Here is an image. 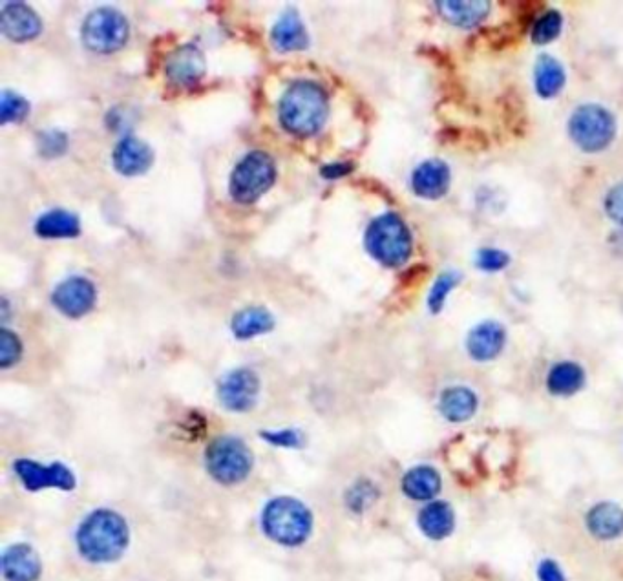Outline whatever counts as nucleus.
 I'll list each match as a JSON object with an SVG mask.
<instances>
[{"instance_id":"1","label":"nucleus","mask_w":623,"mask_h":581,"mask_svg":"<svg viewBox=\"0 0 623 581\" xmlns=\"http://www.w3.org/2000/svg\"><path fill=\"white\" fill-rule=\"evenodd\" d=\"M329 114L326 90L315 81H295L287 86L278 105L282 127L298 138L315 136L324 127Z\"/></svg>"},{"instance_id":"2","label":"nucleus","mask_w":623,"mask_h":581,"mask_svg":"<svg viewBox=\"0 0 623 581\" xmlns=\"http://www.w3.org/2000/svg\"><path fill=\"white\" fill-rule=\"evenodd\" d=\"M127 521L114 510L99 508L77 530V549L90 563H112L127 550Z\"/></svg>"},{"instance_id":"3","label":"nucleus","mask_w":623,"mask_h":581,"mask_svg":"<svg viewBox=\"0 0 623 581\" xmlns=\"http://www.w3.org/2000/svg\"><path fill=\"white\" fill-rule=\"evenodd\" d=\"M265 536L284 547H300L313 530L309 508L295 497H275L262 512Z\"/></svg>"},{"instance_id":"4","label":"nucleus","mask_w":623,"mask_h":581,"mask_svg":"<svg viewBox=\"0 0 623 581\" xmlns=\"http://www.w3.org/2000/svg\"><path fill=\"white\" fill-rule=\"evenodd\" d=\"M364 245L371 258L384 267H401L412 256L413 238L399 214L386 212L368 225Z\"/></svg>"},{"instance_id":"5","label":"nucleus","mask_w":623,"mask_h":581,"mask_svg":"<svg viewBox=\"0 0 623 581\" xmlns=\"http://www.w3.org/2000/svg\"><path fill=\"white\" fill-rule=\"evenodd\" d=\"M205 465L212 479L218 481L220 485H238L251 474L253 452L242 439L227 435L214 439L209 444L205 454Z\"/></svg>"},{"instance_id":"6","label":"nucleus","mask_w":623,"mask_h":581,"mask_svg":"<svg viewBox=\"0 0 623 581\" xmlns=\"http://www.w3.org/2000/svg\"><path fill=\"white\" fill-rule=\"evenodd\" d=\"M275 180L276 165L273 158L262 150H254L234 167L229 192L236 203L249 205L260 200L273 187Z\"/></svg>"},{"instance_id":"7","label":"nucleus","mask_w":623,"mask_h":581,"mask_svg":"<svg viewBox=\"0 0 623 581\" xmlns=\"http://www.w3.org/2000/svg\"><path fill=\"white\" fill-rule=\"evenodd\" d=\"M569 134L578 147L587 154L602 152L616 136V119L600 105H581L569 119Z\"/></svg>"},{"instance_id":"8","label":"nucleus","mask_w":623,"mask_h":581,"mask_svg":"<svg viewBox=\"0 0 623 581\" xmlns=\"http://www.w3.org/2000/svg\"><path fill=\"white\" fill-rule=\"evenodd\" d=\"M128 33L130 26L121 11L99 8L92 11L83 22L81 39L86 50L99 55H110L127 44Z\"/></svg>"},{"instance_id":"9","label":"nucleus","mask_w":623,"mask_h":581,"mask_svg":"<svg viewBox=\"0 0 623 581\" xmlns=\"http://www.w3.org/2000/svg\"><path fill=\"white\" fill-rule=\"evenodd\" d=\"M583 530L596 543H618L623 538V507L613 499H598L583 512Z\"/></svg>"},{"instance_id":"10","label":"nucleus","mask_w":623,"mask_h":581,"mask_svg":"<svg viewBox=\"0 0 623 581\" xmlns=\"http://www.w3.org/2000/svg\"><path fill=\"white\" fill-rule=\"evenodd\" d=\"M260 381L253 370L229 371L218 384V399L229 412H249L258 401Z\"/></svg>"},{"instance_id":"11","label":"nucleus","mask_w":623,"mask_h":581,"mask_svg":"<svg viewBox=\"0 0 623 581\" xmlns=\"http://www.w3.org/2000/svg\"><path fill=\"white\" fill-rule=\"evenodd\" d=\"M13 468L24 488L32 492L43 490V488H59V490H74L75 488V476L72 470L63 463L41 465L30 459H19Z\"/></svg>"},{"instance_id":"12","label":"nucleus","mask_w":623,"mask_h":581,"mask_svg":"<svg viewBox=\"0 0 623 581\" xmlns=\"http://www.w3.org/2000/svg\"><path fill=\"white\" fill-rule=\"evenodd\" d=\"M96 286L83 276H70L53 291V306L68 318L88 315L96 306Z\"/></svg>"},{"instance_id":"13","label":"nucleus","mask_w":623,"mask_h":581,"mask_svg":"<svg viewBox=\"0 0 623 581\" xmlns=\"http://www.w3.org/2000/svg\"><path fill=\"white\" fill-rule=\"evenodd\" d=\"M205 57L196 44H183L170 53L165 74L170 85L189 88L198 85L205 75Z\"/></svg>"},{"instance_id":"14","label":"nucleus","mask_w":623,"mask_h":581,"mask_svg":"<svg viewBox=\"0 0 623 581\" xmlns=\"http://www.w3.org/2000/svg\"><path fill=\"white\" fill-rule=\"evenodd\" d=\"M0 30L15 43L33 41L43 32V21L24 2H6L0 11Z\"/></svg>"},{"instance_id":"15","label":"nucleus","mask_w":623,"mask_h":581,"mask_svg":"<svg viewBox=\"0 0 623 581\" xmlns=\"http://www.w3.org/2000/svg\"><path fill=\"white\" fill-rule=\"evenodd\" d=\"M507 344V329L496 320H485L470 329L466 337V351L476 362L496 360Z\"/></svg>"},{"instance_id":"16","label":"nucleus","mask_w":623,"mask_h":581,"mask_svg":"<svg viewBox=\"0 0 623 581\" xmlns=\"http://www.w3.org/2000/svg\"><path fill=\"white\" fill-rule=\"evenodd\" d=\"M417 527L424 538L430 539L433 543H441L454 534L457 527V512L448 501L435 499L419 510Z\"/></svg>"},{"instance_id":"17","label":"nucleus","mask_w":623,"mask_h":581,"mask_svg":"<svg viewBox=\"0 0 623 581\" xmlns=\"http://www.w3.org/2000/svg\"><path fill=\"white\" fill-rule=\"evenodd\" d=\"M450 167L441 159L423 161L412 174V191L423 200H441L450 189Z\"/></svg>"},{"instance_id":"18","label":"nucleus","mask_w":623,"mask_h":581,"mask_svg":"<svg viewBox=\"0 0 623 581\" xmlns=\"http://www.w3.org/2000/svg\"><path fill=\"white\" fill-rule=\"evenodd\" d=\"M114 169L123 176H141L154 163V152L143 139L136 136H125L117 143L112 154Z\"/></svg>"},{"instance_id":"19","label":"nucleus","mask_w":623,"mask_h":581,"mask_svg":"<svg viewBox=\"0 0 623 581\" xmlns=\"http://www.w3.org/2000/svg\"><path fill=\"white\" fill-rule=\"evenodd\" d=\"M437 410L446 423L465 424L476 417L479 397L476 391L468 386H450L441 391Z\"/></svg>"},{"instance_id":"20","label":"nucleus","mask_w":623,"mask_h":581,"mask_svg":"<svg viewBox=\"0 0 623 581\" xmlns=\"http://www.w3.org/2000/svg\"><path fill=\"white\" fill-rule=\"evenodd\" d=\"M402 494L415 503H430L443 490L441 472L430 465L412 466L401 479Z\"/></svg>"},{"instance_id":"21","label":"nucleus","mask_w":623,"mask_h":581,"mask_svg":"<svg viewBox=\"0 0 623 581\" xmlns=\"http://www.w3.org/2000/svg\"><path fill=\"white\" fill-rule=\"evenodd\" d=\"M41 571L43 565L37 552L26 543L11 545L2 554V574L8 581H37Z\"/></svg>"},{"instance_id":"22","label":"nucleus","mask_w":623,"mask_h":581,"mask_svg":"<svg viewBox=\"0 0 623 581\" xmlns=\"http://www.w3.org/2000/svg\"><path fill=\"white\" fill-rule=\"evenodd\" d=\"M443 21L455 28H476L490 15L492 4L486 0H446L435 2Z\"/></svg>"},{"instance_id":"23","label":"nucleus","mask_w":623,"mask_h":581,"mask_svg":"<svg viewBox=\"0 0 623 581\" xmlns=\"http://www.w3.org/2000/svg\"><path fill=\"white\" fill-rule=\"evenodd\" d=\"M585 382H587V373L581 364L572 362V360H560L547 373L545 388L552 397L569 399L583 390Z\"/></svg>"},{"instance_id":"24","label":"nucleus","mask_w":623,"mask_h":581,"mask_svg":"<svg viewBox=\"0 0 623 581\" xmlns=\"http://www.w3.org/2000/svg\"><path fill=\"white\" fill-rule=\"evenodd\" d=\"M271 43L278 52H302L309 46L306 26L298 11L287 10L271 30Z\"/></svg>"},{"instance_id":"25","label":"nucleus","mask_w":623,"mask_h":581,"mask_svg":"<svg viewBox=\"0 0 623 581\" xmlns=\"http://www.w3.org/2000/svg\"><path fill=\"white\" fill-rule=\"evenodd\" d=\"M567 81L563 64L549 53H541L534 64V85L539 97L552 99L558 96Z\"/></svg>"},{"instance_id":"26","label":"nucleus","mask_w":623,"mask_h":581,"mask_svg":"<svg viewBox=\"0 0 623 581\" xmlns=\"http://www.w3.org/2000/svg\"><path fill=\"white\" fill-rule=\"evenodd\" d=\"M273 328H275L273 315L264 307L258 306L245 307L242 311H238L231 322L234 337L240 340L254 339L258 335L269 333Z\"/></svg>"},{"instance_id":"27","label":"nucleus","mask_w":623,"mask_h":581,"mask_svg":"<svg viewBox=\"0 0 623 581\" xmlns=\"http://www.w3.org/2000/svg\"><path fill=\"white\" fill-rule=\"evenodd\" d=\"M35 233L46 240L75 238L81 233V222L72 212L55 209V211L44 212L43 216L37 220Z\"/></svg>"},{"instance_id":"28","label":"nucleus","mask_w":623,"mask_h":581,"mask_svg":"<svg viewBox=\"0 0 623 581\" xmlns=\"http://www.w3.org/2000/svg\"><path fill=\"white\" fill-rule=\"evenodd\" d=\"M561 30H563V17L560 11H545L532 26V43L538 46L552 43L560 37Z\"/></svg>"},{"instance_id":"29","label":"nucleus","mask_w":623,"mask_h":581,"mask_svg":"<svg viewBox=\"0 0 623 581\" xmlns=\"http://www.w3.org/2000/svg\"><path fill=\"white\" fill-rule=\"evenodd\" d=\"M461 280H463V276L459 275L457 271H446L443 275L437 276V280L433 282L432 291L428 295V309L432 311L433 315L443 311L446 298L454 291L457 284H461Z\"/></svg>"},{"instance_id":"30","label":"nucleus","mask_w":623,"mask_h":581,"mask_svg":"<svg viewBox=\"0 0 623 581\" xmlns=\"http://www.w3.org/2000/svg\"><path fill=\"white\" fill-rule=\"evenodd\" d=\"M30 114V103L15 92H2L0 97V123H21Z\"/></svg>"},{"instance_id":"31","label":"nucleus","mask_w":623,"mask_h":581,"mask_svg":"<svg viewBox=\"0 0 623 581\" xmlns=\"http://www.w3.org/2000/svg\"><path fill=\"white\" fill-rule=\"evenodd\" d=\"M21 355L22 344L19 337L11 333L10 329H2L0 331V366L8 370L13 364L19 362Z\"/></svg>"},{"instance_id":"32","label":"nucleus","mask_w":623,"mask_h":581,"mask_svg":"<svg viewBox=\"0 0 623 581\" xmlns=\"http://www.w3.org/2000/svg\"><path fill=\"white\" fill-rule=\"evenodd\" d=\"M510 264V254L501 249H481L476 254V265L485 273H499Z\"/></svg>"},{"instance_id":"33","label":"nucleus","mask_w":623,"mask_h":581,"mask_svg":"<svg viewBox=\"0 0 623 581\" xmlns=\"http://www.w3.org/2000/svg\"><path fill=\"white\" fill-rule=\"evenodd\" d=\"M66 147H68V138L59 130L44 132V134L39 136V150H41L43 156L57 158V156L64 154Z\"/></svg>"},{"instance_id":"34","label":"nucleus","mask_w":623,"mask_h":581,"mask_svg":"<svg viewBox=\"0 0 623 581\" xmlns=\"http://www.w3.org/2000/svg\"><path fill=\"white\" fill-rule=\"evenodd\" d=\"M603 207L607 216L613 220L616 225L623 227V183L614 185L611 191L607 192Z\"/></svg>"},{"instance_id":"35","label":"nucleus","mask_w":623,"mask_h":581,"mask_svg":"<svg viewBox=\"0 0 623 581\" xmlns=\"http://www.w3.org/2000/svg\"><path fill=\"white\" fill-rule=\"evenodd\" d=\"M536 580L567 581V574L554 558H541L536 565Z\"/></svg>"},{"instance_id":"36","label":"nucleus","mask_w":623,"mask_h":581,"mask_svg":"<svg viewBox=\"0 0 623 581\" xmlns=\"http://www.w3.org/2000/svg\"><path fill=\"white\" fill-rule=\"evenodd\" d=\"M262 437L267 439V443L276 444V446H286V448H298L304 444L302 435L296 430H282V432H262Z\"/></svg>"},{"instance_id":"37","label":"nucleus","mask_w":623,"mask_h":581,"mask_svg":"<svg viewBox=\"0 0 623 581\" xmlns=\"http://www.w3.org/2000/svg\"><path fill=\"white\" fill-rule=\"evenodd\" d=\"M353 170V167L349 165V163H335V165H328V167H324L322 169V176L324 178H328V180H335V178H342V176H346Z\"/></svg>"}]
</instances>
